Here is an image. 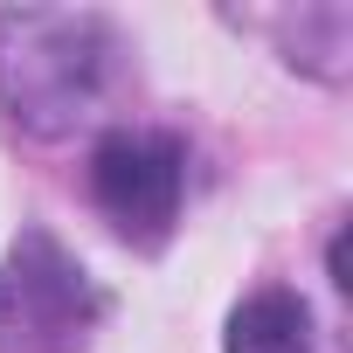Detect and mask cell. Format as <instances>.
I'll use <instances>...</instances> for the list:
<instances>
[{
    "label": "cell",
    "instance_id": "1",
    "mask_svg": "<svg viewBox=\"0 0 353 353\" xmlns=\"http://www.w3.org/2000/svg\"><path fill=\"white\" fill-rule=\"evenodd\" d=\"M125 42L90 8H8L0 14V104L35 139L83 132L111 83H118Z\"/></svg>",
    "mask_w": 353,
    "mask_h": 353
},
{
    "label": "cell",
    "instance_id": "2",
    "mask_svg": "<svg viewBox=\"0 0 353 353\" xmlns=\"http://www.w3.org/2000/svg\"><path fill=\"white\" fill-rule=\"evenodd\" d=\"M97 319V277L49 229H21L0 256V353H83Z\"/></svg>",
    "mask_w": 353,
    "mask_h": 353
},
{
    "label": "cell",
    "instance_id": "3",
    "mask_svg": "<svg viewBox=\"0 0 353 353\" xmlns=\"http://www.w3.org/2000/svg\"><path fill=\"white\" fill-rule=\"evenodd\" d=\"M181 194H188V145L173 132H104L97 139L90 201L132 250H159L173 236Z\"/></svg>",
    "mask_w": 353,
    "mask_h": 353
},
{
    "label": "cell",
    "instance_id": "4",
    "mask_svg": "<svg viewBox=\"0 0 353 353\" xmlns=\"http://www.w3.org/2000/svg\"><path fill=\"white\" fill-rule=\"evenodd\" d=\"M229 353H312V312L298 291L270 284L229 312Z\"/></svg>",
    "mask_w": 353,
    "mask_h": 353
}]
</instances>
